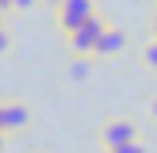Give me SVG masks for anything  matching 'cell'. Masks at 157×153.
Returning a JSON list of instances; mask_svg holds the SVG:
<instances>
[{
    "mask_svg": "<svg viewBox=\"0 0 157 153\" xmlns=\"http://www.w3.org/2000/svg\"><path fill=\"white\" fill-rule=\"evenodd\" d=\"M96 142H100V149H104V153H111V149H119V145L142 142V130H138V122H134V119H127V115H111V119L100 122Z\"/></svg>",
    "mask_w": 157,
    "mask_h": 153,
    "instance_id": "cell-1",
    "label": "cell"
},
{
    "mask_svg": "<svg viewBox=\"0 0 157 153\" xmlns=\"http://www.w3.org/2000/svg\"><path fill=\"white\" fill-rule=\"evenodd\" d=\"M96 12H100L96 0H58V4H54V23H58L61 35H73V31L84 27Z\"/></svg>",
    "mask_w": 157,
    "mask_h": 153,
    "instance_id": "cell-2",
    "label": "cell"
},
{
    "mask_svg": "<svg viewBox=\"0 0 157 153\" xmlns=\"http://www.w3.org/2000/svg\"><path fill=\"white\" fill-rule=\"evenodd\" d=\"M111 27V23L104 19V15H92L84 27H77L73 35H65V42H69V54H81V58H92L96 54V46H100V38H104V31Z\"/></svg>",
    "mask_w": 157,
    "mask_h": 153,
    "instance_id": "cell-3",
    "label": "cell"
},
{
    "mask_svg": "<svg viewBox=\"0 0 157 153\" xmlns=\"http://www.w3.org/2000/svg\"><path fill=\"white\" fill-rule=\"evenodd\" d=\"M127 46H130L127 31H123V27H107L92 58H96V61H111V58H123V54H127Z\"/></svg>",
    "mask_w": 157,
    "mask_h": 153,
    "instance_id": "cell-4",
    "label": "cell"
},
{
    "mask_svg": "<svg viewBox=\"0 0 157 153\" xmlns=\"http://www.w3.org/2000/svg\"><path fill=\"white\" fill-rule=\"evenodd\" d=\"M4 111H8V134H27L31 130V103L27 99H15V96H4Z\"/></svg>",
    "mask_w": 157,
    "mask_h": 153,
    "instance_id": "cell-5",
    "label": "cell"
},
{
    "mask_svg": "<svg viewBox=\"0 0 157 153\" xmlns=\"http://www.w3.org/2000/svg\"><path fill=\"white\" fill-rule=\"evenodd\" d=\"M92 76V61L81 58V54H73L69 58V80H88Z\"/></svg>",
    "mask_w": 157,
    "mask_h": 153,
    "instance_id": "cell-6",
    "label": "cell"
},
{
    "mask_svg": "<svg viewBox=\"0 0 157 153\" xmlns=\"http://www.w3.org/2000/svg\"><path fill=\"white\" fill-rule=\"evenodd\" d=\"M138 58H142V65L150 69V73H157V38H146L142 50H138Z\"/></svg>",
    "mask_w": 157,
    "mask_h": 153,
    "instance_id": "cell-7",
    "label": "cell"
},
{
    "mask_svg": "<svg viewBox=\"0 0 157 153\" xmlns=\"http://www.w3.org/2000/svg\"><path fill=\"white\" fill-rule=\"evenodd\" d=\"M111 153H150V145L146 142H130V145H119V149H111Z\"/></svg>",
    "mask_w": 157,
    "mask_h": 153,
    "instance_id": "cell-8",
    "label": "cell"
},
{
    "mask_svg": "<svg viewBox=\"0 0 157 153\" xmlns=\"http://www.w3.org/2000/svg\"><path fill=\"white\" fill-rule=\"evenodd\" d=\"M42 0H15V12H35Z\"/></svg>",
    "mask_w": 157,
    "mask_h": 153,
    "instance_id": "cell-9",
    "label": "cell"
},
{
    "mask_svg": "<svg viewBox=\"0 0 157 153\" xmlns=\"http://www.w3.org/2000/svg\"><path fill=\"white\" fill-rule=\"evenodd\" d=\"M146 115H150V122H157V96L150 99V103H146Z\"/></svg>",
    "mask_w": 157,
    "mask_h": 153,
    "instance_id": "cell-10",
    "label": "cell"
},
{
    "mask_svg": "<svg viewBox=\"0 0 157 153\" xmlns=\"http://www.w3.org/2000/svg\"><path fill=\"white\" fill-rule=\"evenodd\" d=\"M150 38H157V4H153V12H150Z\"/></svg>",
    "mask_w": 157,
    "mask_h": 153,
    "instance_id": "cell-11",
    "label": "cell"
},
{
    "mask_svg": "<svg viewBox=\"0 0 157 153\" xmlns=\"http://www.w3.org/2000/svg\"><path fill=\"white\" fill-rule=\"evenodd\" d=\"M0 130H8V111H4V96H0Z\"/></svg>",
    "mask_w": 157,
    "mask_h": 153,
    "instance_id": "cell-12",
    "label": "cell"
},
{
    "mask_svg": "<svg viewBox=\"0 0 157 153\" xmlns=\"http://www.w3.org/2000/svg\"><path fill=\"white\" fill-rule=\"evenodd\" d=\"M12 8H15V0H0V15H8Z\"/></svg>",
    "mask_w": 157,
    "mask_h": 153,
    "instance_id": "cell-13",
    "label": "cell"
},
{
    "mask_svg": "<svg viewBox=\"0 0 157 153\" xmlns=\"http://www.w3.org/2000/svg\"><path fill=\"white\" fill-rule=\"evenodd\" d=\"M8 54V31H0V58Z\"/></svg>",
    "mask_w": 157,
    "mask_h": 153,
    "instance_id": "cell-14",
    "label": "cell"
},
{
    "mask_svg": "<svg viewBox=\"0 0 157 153\" xmlns=\"http://www.w3.org/2000/svg\"><path fill=\"white\" fill-rule=\"evenodd\" d=\"M8 138H12V134H8V130H0V153H8Z\"/></svg>",
    "mask_w": 157,
    "mask_h": 153,
    "instance_id": "cell-15",
    "label": "cell"
},
{
    "mask_svg": "<svg viewBox=\"0 0 157 153\" xmlns=\"http://www.w3.org/2000/svg\"><path fill=\"white\" fill-rule=\"evenodd\" d=\"M0 31H8V27H4V15H0Z\"/></svg>",
    "mask_w": 157,
    "mask_h": 153,
    "instance_id": "cell-16",
    "label": "cell"
},
{
    "mask_svg": "<svg viewBox=\"0 0 157 153\" xmlns=\"http://www.w3.org/2000/svg\"><path fill=\"white\" fill-rule=\"evenodd\" d=\"M42 4H50V8H54V4H58V0H42Z\"/></svg>",
    "mask_w": 157,
    "mask_h": 153,
    "instance_id": "cell-17",
    "label": "cell"
}]
</instances>
